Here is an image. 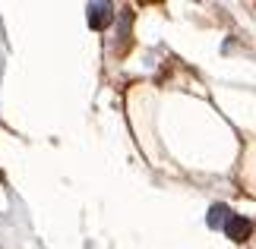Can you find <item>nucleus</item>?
I'll return each mask as SVG.
<instances>
[{"mask_svg": "<svg viewBox=\"0 0 256 249\" xmlns=\"http://www.w3.org/2000/svg\"><path fill=\"white\" fill-rule=\"evenodd\" d=\"M250 227H253V224H250V218H244V215H231V218H228V224H224V234H228L234 243H244V240L250 237Z\"/></svg>", "mask_w": 256, "mask_h": 249, "instance_id": "f257e3e1", "label": "nucleus"}, {"mask_svg": "<svg viewBox=\"0 0 256 249\" xmlns=\"http://www.w3.org/2000/svg\"><path fill=\"white\" fill-rule=\"evenodd\" d=\"M111 19H114V6L111 3H92V6H88V25H92V28L111 25Z\"/></svg>", "mask_w": 256, "mask_h": 249, "instance_id": "f03ea898", "label": "nucleus"}, {"mask_svg": "<svg viewBox=\"0 0 256 249\" xmlns=\"http://www.w3.org/2000/svg\"><path fill=\"white\" fill-rule=\"evenodd\" d=\"M228 218H231L228 205H212V212H209V227H224V224H228Z\"/></svg>", "mask_w": 256, "mask_h": 249, "instance_id": "7ed1b4c3", "label": "nucleus"}, {"mask_svg": "<svg viewBox=\"0 0 256 249\" xmlns=\"http://www.w3.org/2000/svg\"><path fill=\"white\" fill-rule=\"evenodd\" d=\"M0 177H4V174H0Z\"/></svg>", "mask_w": 256, "mask_h": 249, "instance_id": "20e7f679", "label": "nucleus"}]
</instances>
